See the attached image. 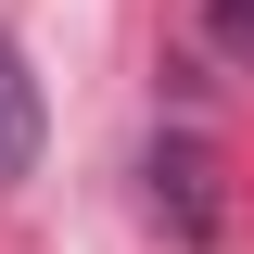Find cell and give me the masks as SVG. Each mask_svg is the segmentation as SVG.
<instances>
[{
	"label": "cell",
	"instance_id": "3957f363",
	"mask_svg": "<svg viewBox=\"0 0 254 254\" xmlns=\"http://www.w3.org/2000/svg\"><path fill=\"white\" fill-rule=\"evenodd\" d=\"M203 26H216V51L254 76V0H203Z\"/></svg>",
	"mask_w": 254,
	"mask_h": 254
},
{
	"label": "cell",
	"instance_id": "7a4b0ae2",
	"mask_svg": "<svg viewBox=\"0 0 254 254\" xmlns=\"http://www.w3.org/2000/svg\"><path fill=\"white\" fill-rule=\"evenodd\" d=\"M38 165V76H26V51L0 38V178H26Z\"/></svg>",
	"mask_w": 254,
	"mask_h": 254
},
{
	"label": "cell",
	"instance_id": "6da1fadb",
	"mask_svg": "<svg viewBox=\"0 0 254 254\" xmlns=\"http://www.w3.org/2000/svg\"><path fill=\"white\" fill-rule=\"evenodd\" d=\"M153 216L178 229L190 254L216 242V190H203V140H153Z\"/></svg>",
	"mask_w": 254,
	"mask_h": 254
}]
</instances>
